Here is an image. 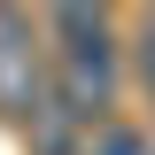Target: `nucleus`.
<instances>
[{"label": "nucleus", "mask_w": 155, "mask_h": 155, "mask_svg": "<svg viewBox=\"0 0 155 155\" xmlns=\"http://www.w3.org/2000/svg\"><path fill=\"white\" fill-rule=\"evenodd\" d=\"M109 101H116V39H109V23L62 31V47H54V109L93 124V116H109Z\"/></svg>", "instance_id": "f257e3e1"}, {"label": "nucleus", "mask_w": 155, "mask_h": 155, "mask_svg": "<svg viewBox=\"0 0 155 155\" xmlns=\"http://www.w3.org/2000/svg\"><path fill=\"white\" fill-rule=\"evenodd\" d=\"M78 155H155V140L140 132V124H101V132L85 140Z\"/></svg>", "instance_id": "7ed1b4c3"}, {"label": "nucleus", "mask_w": 155, "mask_h": 155, "mask_svg": "<svg viewBox=\"0 0 155 155\" xmlns=\"http://www.w3.org/2000/svg\"><path fill=\"white\" fill-rule=\"evenodd\" d=\"M132 62H140V85L155 101V0H140V31H132Z\"/></svg>", "instance_id": "39448f33"}, {"label": "nucleus", "mask_w": 155, "mask_h": 155, "mask_svg": "<svg viewBox=\"0 0 155 155\" xmlns=\"http://www.w3.org/2000/svg\"><path fill=\"white\" fill-rule=\"evenodd\" d=\"M47 16H54V39L62 31H93V23H109V0H47Z\"/></svg>", "instance_id": "20e7f679"}, {"label": "nucleus", "mask_w": 155, "mask_h": 155, "mask_svg": "<svg viewBox=\"0 0 155 155\" xmlns=\"http://www.w3.org/2000/svg\"><path fill=\"white\" fill-rule=\"evenodd\" d=\"M47 101H54V85H47V70H39L31 23L0 0V109H8V116H39Z\"/></svg>", "instance_id": "f03ea898"}]
</instances>
